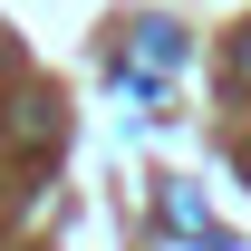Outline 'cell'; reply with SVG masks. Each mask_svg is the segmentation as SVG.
Returning a JSON list of instances; mask_svg holds the SVG:
<instances>
[{
    "label": "cell",
    "mask_w": 251,
    "mask_h": 251,
    "mask_svg": "<svg viewBox=\"0 0 251 251\" xmlns=\"http://www.w3.org/2000/svg\"><path fill=\"white\" fill-rule=\"evenodd\" d=\"M164 222H174V232H184V242H203V251H232V232H213V213H203V203H193L184 184L164 193Z\"/></svg>",
    "instance_id": "6da1fadb"
},
{
    "label": "cell",
    "mask_w": 251,
    "mask_h": 251,
    "mask_svg": "<svg viewBox=\"0 0 251 251\" xmlns=\"http://www.w3.org/2000/svg\"><path fill=\"white\" fill-rule=\"evenodd\" d=\"M232 77H242V87H251V29L232 39Z\"/></svg>",
    "instance_id": "277c9868"
},
{
    "label": "cell",
    "mask_w": 251,
    "mask_h": 251,
    "mask_svg": "<svg viewBox=\"0 0 251 251\" xmlns=\"http://www.w3.org/2000/svg\"><path fill=\"white\" fill-rule=\"evenodd\" d=\"M155 68H184V29L145 20V29H135V77H155Z\"/></svg>",
    "instance_id": "7a4b0ae2"
},
{
    "label": "cell",
    "mask_w": 251,
    "mask_h": 251,
    "mask_svg": "<svg viewBox=\"0 0 251 251\" xmlns=\"http://www.w3.org/2000/svg\"><path fill=\"white\" fill-rule=\"evenodd\" d=\"M10 135H20V145H29V155H49V135H58V126H49V106H39V97H29V106H20V116H10Z\"/></svg>",
    "instance_id": "3957f363"
}]
</instances>
